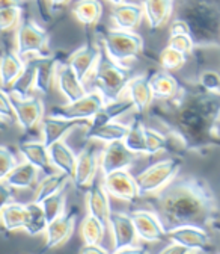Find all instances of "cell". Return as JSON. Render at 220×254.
Segmentation results:
<instances>
[{"label":"cell","mask_w":220,"mask_h":254,"mask_svg":"<svg viewBox=\"0 0 220 254\" xmlns=\"http://www.w3.org/2000/svg\"><path fill=\"white\" fill-rule=\"evenodd\" d=\"M149 106V115L166 130L171 148L207 154L220 148V92L195 83H181L179 92L169 100Z\"/></svg>","instance_id":"6da1fadb"},{"label":"cell","mask_w":220,"mask_h":254,"mask_svg":"<svg viewBox=\"0 0 220 254\" xmlns=\"http://www.w3.org/2000/svg\"><path fill=\"white\" fill-rule=\"evenodd\" d=\"M143 198L160 218L166 232L179 226L211 229L213 222L220 218L214 189L199 176H176L162 190Z\"/></svg>","instance_id":"7a4b0ae2"},{"label":"cell","mask_w":220,"mask_h":254,"mask_svg":"<svg viewBox=\"0 0 220 254\" xmlns=\"http://www.w3.org/2000/svg\"><path fill=\"white\" fill-rule=\"evenodd\" d=\"M195 46L220 47V0H181L178 17Z\"/></svg>","instance_id":"3957f363"},{"label":"cell","mask_w":220,"mask_h":254,"mask_svg":"<svg viewBox=\"0 0 220 254\" xmlns=\"http://www.w3.org/2000/svg\"><path fill=\"white\" fill-rule=\"evenodd\" d=\"M92 76V88L98 91L106 102H113L121 99L129 80L133 77L130 68H125L115 62L101 47L100 58Z\"/></svg>","instance_id":"277c9868"},{"label":"cell","mask_w":220,"mask_h":254,"mask_svg":"<svg viewBox=\"0 0 220 254\" xmlns=\"http://www.w3.org/2000/svg\"><path fill=\"white\" fill-rule=\"evenodd\" d=\"M181 167L182 161L179 157H168L146 167L140 174H137V177H134L139 190V198L162 190L179 174Z\"/></svg>","instance_id":"5b68a950"},{"label":"cell","mask_w":220,"mask_h":254,"mask_svg":"<svg viewBox=\"0 0 220 254\" xmlns=\"http://www.w3.org/2000/svg\"><path fill=\"white\" fill-rule=\"evenodd\" d=\"M101 46L104 52L118 64L136 59L143 50V40L134 30L110 29L106 30L101 37Z\"/></svg>","instance_id":"8992f818"},{"label":"cell","mask_w":220,"mask_h":254,"mask_svg":"<svg viewBox=\"0 0 220 254\" xmlns=\"http://www.w3.org/2000/svg\"><path fill=\"white\" fill-rule=\"evenodd\" d=\"M15 52L26 59L27 56H47L48 34L32 18H21L15 30Z\"/></svg>","instance_id":"52a82bcc"},{"label":"cell","mask_w":220,"mask_h":254,"mask_svg":"<svg viewBox=\"0 0 220 254\" xmlns=\"http://www.w3.org/2000/svg\"><path fill=\"white\" fill-rule=\"evenodd\" d=\"M109 227L112 233L113 253H136L142 251L137 247L139 238L134 229V222L130 213L110 210L109 215Z\"/></svg>","instance_id":"ba28073f"},{"label":"cell","mask_w":220,"mask_h":254,"mask_svg":"<svg viewBox=\"0 0 220 254\" xmlns=\"http://www.w3.org/2000/svg\"><path fill=\"white\" fill-rule=\"evenodd\" d=\"M104 103L106 100L98 91H90L74 102H67L65 105L53 106L48 115L65 118V120H88L89 121Z\"/></svg>","instance_id":"9c48e42d"},{"label":"cell","mask_w":220,"mask_h":254,"mask_svg":"<svg viewBox=\"0 0 220 254\" xmlns=\"http://www.w3.org/2000/svg\"><path fill=\"white\" fill-rule=\"evenodd\" d=\"M80 150L77 154L76 170L73 176V183L79 190H85L89 188L93 177L100 171V156H98V145L92 139Z\"/></svg>","instance_id":"30bf717a"},{"label":"cell","mask_w":220,"mask_h":254,"mask_svg":"<svg viewBox=\"0 0 220 254\" xmlns=\"http://www.w3.org/2000/svg\"><path fill=\"white\" fill-rule=\"evenodd\" d=\"M79 216V207L73 206L68 212H64L60 216L53 219L47 224L45 229V244L43 251L54 250L60 245H64L73 235L76 229V221Z\"/></svg>","instance_id":"8fae6325"},{"label":"cell","mask_w":220,"mask_h":254,"mask_svg":"<svg viewBox=\"0 0 220 254\" xmlns=\"http://www.w3.org/2000/svg\"><path fill=\"white\" fill-rule=\"evenodd\" d=\"M136 159L137 154L125 147L124 141L107 142L100 151V171L104 176L118 170H127L136 162Z\"/></svg>","instance_id":"7c38bea8"},{"label":"cell","mask_w":220,"mask_h":254,"mask_svg":"<svg viewBox=\"0 0 220 254\" xmlns=\"http://www.w3.org/2000/svg\"><path fill=\"white\" fill-rule=\"evenodd\" d=\"M103 185L110 197H115L125 203H136L139 200V190L136 179L129 170H118L103 176Z\"/></svg>","instance_id":"4fadbf2b"},{"label":"cell","mask_w":220,"mask_h":254,"mask_svg":"<svg viewBox=\"0 0 220 254\" xmlns=\"http://www.w3.org/2000/svg\"><path fill=\"white\" fill-rule=\"evenodd\" d=\"M11 103L15 120L24 132H32L38 124H41L44 118V102L40 97L30 95V97L20 99L11 95Z\"/></svg>","instance_id":"5bb4252c"},{"label":"cell","mask_w":220,"mask_h":254,"mask_svg":"<svg viewBox=\"0 0 220 254\" xmlns=\"http://www.w3.org/2000/svg\"><path fill=\"white\" fill-rule=\"evenodd\" d=\"M130 215L134 222L137 238L140 241L148 244H155L166 238V230L162 224L160 218L151 209H137L130 212Z\"/></svg>","instance_id":"9a60e30c"},{"label":"cell","mask_w":220,"mask_h":254,"mask_svg":"<svg viewBox=\"0 0 220 254\" xmlns=\"http://www.w3.org/2000/svg\"><path fill=\"white\" fill-rule=\"evenodd\" d=\"M89 121L88 120H65L59 117L47 115L41 121V132H43V142L50 147L51 144L65 139L77 129H88Z\"/></svg>","instance_id":"2e32d148"},{"label":"cell","mask_w":220,"mask_h":254,"mask_svg":"<svg viewBox=\"0 0 220 254\" xmlns=\"http://www.w3.org/2000/svg\"><path fill=\"white\" fill-rule=\"evenodd\" d=\"M86 204H88V213L98 218L103 224L109 226V215H110V201L109 194L103 185V174L101 171L97 173L90 182L89 188L86 189Z\"/></svg>","instance_id":"e0dca14e"},{"label":"cell","mask_w":220,"mask_h":254,"mask_svg":"<svg viewBox=\"0 0 220 254\" xmlns=\"http://www.w3.org/2000/svg\"><path fill=\"white\" fill-rule=\"evenodd\" d=\"M166 236L171 241L184 245L192 253L208 251L211 247V238L207 229H202L198 226H179L172 230H168Z\"/></svg>","instance_id":"ac0fdd59"},{"label":"cell","mask_w":220,"mask_h":254,"mask_svg":"<svg viewBox=\"0 0 220 254\" xmlns=\"http://www.w3.org/2000/svg\"><path fill=\"white\" fill-rule=\"evenodd\" d=\"M54 82L57 85V89L60 94L67 99V102H74L88 92L83 82L79 79L76 71L71 68L70 64L65 62H59V65L56 68V77Z\"/></svg>","instance_id":"d6986e66"},{"label":"cell","mask_w":220,"mask_h":254,"mask_svg":"<svg viewBox=\"0 0 220 254\" xmlns=\"http://www.w3.org/2000/svg\"><path fill=\"white\" fill-rule=\"evenodd\" d=\"M100 52H101L100 46L88 43L68 56L67 62L70 64L71 68L76 71V74L82 82H86L93 73V68H95L100 58Z\"/></svg>","instance_id":"ffe728a7"},{"label":"cell","mask_w":220,"mask_h":254,"mask_svg":"<svg viewBox=\"0 0 220 254\" xmlns=\"http://www.w3.org/2000/svg\"><path fill=\"white\" fill-rule=\"evenodd\" d=\"M125 92L129 95L127 97L132 100L133 103V109L137 112L139 117H142L145 112H148L149 106L152 105V92L149 88V82H148V76H136L132 77L125 86Z\"/></svg>","instance_id":"44dd1931"},{"label":"cell","mask_w":220,"mask_h":254,"mask_svg":"<svg viewBox=\"0 0 220 254\" xmlns=\"http://www.w3.org/2000/svg\"><path fill=\"white\" fill-rule=\"evenodd\" d=\"M149 88L152 92V97L155 100H169L179 92L181 83L179 80L169 71L160 70L154 71L151 76H148Z\"/></svg>","instance_id":"7402d4cb"},{"label":"cell","mask_w":220,"mask_h":254,"mask_svg":"<svg viewBox=\"0 0 220 254\" xmlns=\"http://www.w3.org/2000/svg\"><path fill=\"white\" fill-rule=\"evenodd\" d=\"M60 62V55H47V56H37V76H35V89L44 95H48L54 77L56 68Z\"/></svg>","instance_id":"603a6c76"},{"label":"cell","mask_w":220,"mask_h":254,"mask_svg":"<svg viewBox=\"0 0 220 254\" xmlns=\"http://www.w3.org/2000/svg\"><path fill=\"white\" fill-rule=\"evenodd\" d=\"M18 151L24 157V161L37 167L44 174L53 171V165L48 156V147L43 141H23L18 144Z\"/></svg>","instance_id":"cb8c5ba5"},{"label":"cell","mask_w":220,"mask_h":254,"mask_svg":"<svg viewBox=\"0 0 220 254\" xmlns=\"http://www.w3.org/2000/svg\"><path fill=\"white\" fill-rule=\"evenodd\" d=\"M35 76H37V56L24 59L23 70L8 88L9 94L20 99L30 97L32 92L35 91Z\"/></svg>","instance_id":"d4e9b609"},{"label":"cell","mask_w":220,"mask_h":254,"mask_svg":"<svg viewBox=\"0 0 220 254\" xmlns=\"http://www.w3.org/2000/svg\"><path fill=\"white\" fill-rule=\"evenodd\" d=\"M110 18L118 29L134 30L142 23L143 8L137 3L124 2L113 6V9L110 11Z\"/></svg>","instance_id":"484cf974"},{"label":"cell","mask_w":220,"mask_h":254,"mask_svg":"<svg viewBox=\"0 0 220 254\" xmlns=\"http://www.w3.org/2000/svg\"><path fill=\"white\" fill-rule=\"evenodd\" d=\"M142 8L149 29L157 30L171 18L175 8V0H143Z\"/></svg>","instance_id":"4316f807"},{"label":"cell","mask_w":220,"mask_h":254,"mask_svg":"<svg viewBox=\"0 0 220 254\" xmlns=\"http://www.w3.org/2000/svg\"><path fill=\"white\" fill-rule=\"evenodd\" d=\"M48 156H50V162L54 170L62 171L67 174L70 179L74 176L76 170V162H77V156L76 153L68 147V144L62 139L48 147Z\"/></svg>","instance_id":"83f0119b"},{"label":"cell","mask_w":220,"mask_h":254,"mask_svg":"<svg viewBox=\"0 0 220 254\" xmlns=\"http://www.w3.org/2000/svg\"><path fill=\"white\" fill-rule=\"evenodd\" d=\"M133 109V103L132 100L127 99H118L113 102H106L90 120H89V126L88 129H95V127H100L109 121H115L116 118L122 117L124 114H127L129 111Z\"/></svg>","instance_id":"f1b7e54d"},{"label":"cell","mask_w":220,"mask_h":254,"mask_svg":"<svg viewBox=\"0 0 220 254\" xmlns=\"http://www.w3.org/2000/svg\"><path fill=\"white\" fill-rule=\"evenodd\" d=\"M38 174L40 170L37 167L29 164L27 161H23L20 164H15V167L5 177V182L14 189H30L37 185Z\"/></svg>","instance_id":"f546056e"},{"label":"cell","mask_w":220,"mask_h":254,"mask_svg":"<svg viewBox=\"0 0 220 254\" xmlns=\"http://www.w3.org/2000/svg\"><path fill=\"white\" fill-rule=\"evenodd\" d=\"M130 129V124H122L119 121H109L100 127H95V129H89L85 133V139H92L95 142H112V141H122L127 135Z\"/></svg>","instance_id":"4dcf8cb0"},{"label":"cell","mask_w":220,"mask_h":254,"mask_svg":"<svg viewBox=\"0 0 220 254\" xmlns=\"http://www.w3.org/2000/svg\"><path fill=\"white\" fill-rule=\"evenodd\" d=\"M70 180L71 179L67 174H64L62 171H57V170L45 174L44 179L37 183L35 194H34V201L41 203L47 197L59 192V190H62V189H65V186L68 185Z\"/></svg>","instance_id":"1f68e13d"},{"label":"cell","mask_w":220,"mask_h":254,"mask_svg":"<svg viewBox=\"0 0 220 254\" xmlns=\"http://www.w3.org/2000/svg\"><path fill=\"white\" fill-rule=\"evenodd\" d=\"M24 67V59L17 53L6 50L0 55V88L8 89Z\"/></svg>","instance_id":"d6a6232c"},{"label":"cell","mask_w":220,"mask_h":254,"mask_svg":"<svg viewBox=\"0 0 220 254\" xmlns=\"http://www.w3.org/2000/svg\"><path fill=\"white\" fill-rule=\"evenodd\" d=\"M104 6L100 0H77L73 5V15L85 27L97 26L103 17Z\"/></svg>","instance_id":"836d02e7"},{"label":"cell","mask_w":220,"mask_h":254,"mask_svg":"<svg viewBox=\"0 0 220 254\" xmlns=\"http://www.w3.org/2000/svg\"><path fill=\"white\" fill-rule=\"evenodd\" d=\"M26 216H27V209L26 204L17 203V201H9L0 212V224L8 232H17L23 230L26 224Z\"/></svg>","instance_id":"e575fe53"},{"label":"cell","mask_w":220,"mask_h":254,"mask_svg":"<svg viewBox=\"0 0 220 254\" xmlns=\"http://www.w3.org/2000/svg\"><path fill=\"white\" fill-rule=\"evenodd\" d=\"M27 209V216H26V224H24V232L30 236H38L45 232L48 221L45 218V213L43 210L41 203L32 201L26 204Z\"/></svg>","instance_id":"d590c367"},{"label":"cell","mask_w":220,"mask_h":254,"mask_svg":"<svg viewBox=\"0 0 220 254\" xmlns=\"http://www.w3.org/2000/svg\"><path fill=\"white\" fill-rule=\"evenodd\" d=\"M106 229L107 227L98 218L88 213L80 224V236L85 244H98L103 241Z\"/></svg>","instance_id":"8d00e7d4"},{"label":"cell","mask_w":220,"mask_h":254,"mask_svg":"<svg viewBox=\"0 0 220 254\" xmlns=\"http://www.w3.org/2000/svg\"><path fill=\"white\" fill-rule=\"evenodd\" d=\"M125 147L133 151L137 156H146V145H145V126L140 120H134L130 124V129L122 139Z\"/></svg>","instance_id":"74e56055"},{"label":"cell","mask_w":220,"mask_h":254,"mask_svg":"<svg viewBox=\"0 0 220 254\" xmlns=\"http://www.w3.org/2000/svg\"><path fill=\"white\" fill-rule=\"evenodd\" d=\"M65 204H67V192L65 189L59 190V192L47 197L45 200L41 201L43 210L45 213V218L48 222H51L53 219H56L57 216H60L65 212Z\"/></svg>","instance_id":"f35d334b"},{"label":"cell","mask_w":220,"mask_h":254,"mask_svg":"<svg viewBox=\"0 0 220 254\" xmlns=\"http://www.w3.org/2000/svg\"><path fill=\"white\" fill-rule=\"evenodd\" d=\"M159 62L163 70L174 73V71H179L187 62V55L181 53L179 50H175L169 46H166L159 56Z\"/></svg>","instance_id":"ab89813d"},{"label":"cell","mask_w":220,"mask_h":254,"mask_svg":"<svg viewBox=\"0 0 220 254\" xmlns=\"http://www.w3.org/2000/svg\"><path fill=\"white\" fill-rule=\"evenodd\" d=\"M145 145H146V156H154L160 151L171 150V142L168 136L159 130L145 127Z\"/></svg>","instance_id":"60d3db41"},{"label":"cell","mask_w":220,"mask_h":254,"mask_svg":"<svg viewBox=\"0 0 220 254\" xmlns=\"http://www.w3.org/2000/svg\"><path fill=\"white\" fill-rule=\"evenodd\" d=\"M23 17V8H6L0 11V32L15 29Z\"/></svg>","instance_id":"b9f144b4"},{"label":"cell","mask_w":220,"mask_h":254,"mask_svg":"<svg viewBox=\"0 0 220 254\" xmlns=\"http://www.w3.org/2000/svg\"><path fill=\"white\" fill-rule=\"evenodd\" d=\"M168 46L175 49V50H179L181 53H184L187 56L190 55L196 47L192 37L188 34H185V32H176V34H171V37L168 40Z\"/></svg>","instance_id":"7bdbcfd3"},{"label":"cell","mask_w":220,"mask_h":254,"mask_svg":"<svg viewBox=\"0 0 220 254\" xmlns=\"http://www.w3.org/2000/svg\"><path fill=\"white\" fill-rule=\"evenodd\" d=\"M15 164L17 159L14 153L8 147L0 145V180H5V177L15 167Z\"/></svg>","instance_id":"ee69618b"},{"label":"cell","mask_w":220,"mask_h":254,"mask_svg":"<svg viewBox=\"0 0 220 254\" xmlns=\"http://www.w3.org/2000/svg\"><path fill=\"white\" fill-rule=\"evenodd\" d=\"M198 83L211 92H220V73L214 70H207L198 76Z\"/></svg>","instance_id":"f6af8a7d"},{"label":"cell","mask_w":220,"mask_h":254,"mask_svg":"<svg viewBox=\"0 0 220 254\" xmlns=\"http://www.w3.org/2000/svg\"><path fill=\"white\" fill-rule=\"evenodd\" d=\"M0 115H2L8 121H14L15 120L12 103H11V95L3 88H0Z\"/></svg>","instance_id":"bcb514c9"},{"label":"cell","mask_w":220,"mask_h":254,"mask_svg":"<svg viewBox=\"0 0 220 254\" xmlns=\"http://www.w3.org/2000/svg\"><path fill=\"white\" fill-rule=\"evenodd\" d=\"M12 200H14V188H11L5 180H0V212Z\"/></svg>","instance_id":"7dc6e473"},{"label":"cell","mask_w":220,"mask_h":254,"mask_svg":"<svg viewBox=\"0 0 220 254\" xmlns=\"http://www.w3.org/2000/svg\"><path fill=\"white\" fill-rule=\"evenodd\" d=\"M80 253H83V254H89V253L90 254H98V253L106 254V253H109V250L104 248L101 245V242H98V244H83L80 247Z\"/></svg>","instance_id":"c3c4849f"},{"label":"cell","mask_w":220,"mask_h":254,"mask_svg":"<svg viewBox=\"0 0 220 254\" xmlns=\"http://www.w3.org/2000/svg\"><path fill=\"white\" fill-rule=\"evenodd\" d=\"M70 3H71V0H47V6L51 14L65 9Z\"/></svg>","instance_id":"681fc988"},{"label":"cell","mask_w":220,"mask_h":254,"mask_svg":"<svg viewBox=\"0 0 220 254\" xmlns=\"http://www.w3.org/2000/svg\"><path fill=\"white\" fill-rule=\"evenodd\" d=\"M162 253L168 254V253H192V251L188 250V248H185L184 245L178 244V242L171 241V244H169L168 247H165V248L162 250Z\"/></svg>","instance_id":"f907efd6"},{"label":"cell","mask_w":220,"mask_h":254,"mask_svg":"<svg viewBox=\"0 0 220 254\" xmlns=\"http://www.w3.org/2000/svg\"><path fill=\"white\" fill-rule=\"evenodd\" d=\"M37 8H38V12L40 15L43 17L44 21H48L50 20V11H48V6H47V0H34Z\"/></svg>","instance_id":"816d5d0a"},{"label":"cell","mask_w":220,"mask_h":254,"mask_svg":"<svg viewBox=\"0 0 220 254\" xmlns=\"http://www.w3.org/2000/svg\"><path fill=\"white\" fill-rule=\"evenodd\" d=\"M24 0H0V11L6 8H24Z\"/></svg>","instance_id":"f5cc1de1"},{"label":"cell","mask_w":220,"mask_h":254,"mask_svg":"<svg viewBox=\"0 0 220 254\" xmlns=\"http://www.w3.org/2000/svg\"><path fill=\"white\" fill-rule=\"evenodd\" d=\"M8 129V120H5L2 115H0V133L5 132Z\"/></svg>","instance_id":"db71d44e"},{"label":"cell","mask_w":220,"mask_h":254,"mask_svg":"<svg viewBox=\"0 0 220 254\" xmlns=\"http://www.w3.org/2000/svg\"><path fill=\"white\" fill-rule=\"evenodd\" d=\"M211 229H214V230H217V232L220 233V218H219V219H216V221L213 222V226H211Z\"/></svg>","instance_id":"11a10c76"},{"label":"cell","mask_w":220,"mask_h":254,"mask_svg":"<svg viewBox=\"0 0 220 254\" xmlns=\"http://www.w3.org/2000/svg\"><path fill=\"white\" fill-rule=\"evenodd\" d=\"M109 3H112L113 6L115 5H119V3H124V2H127V0H107Z\"/></svg>","instance_id":"9f6ffc18"},{"label":"cell","mask_w":220,"mask_h":254,"mask_svg":"<svg viewBox=\"0 0 220 254\" xmlns=\"http://www.w3.org/2000/svg\"><path fill=\"white\" fill-rule=\"evenodd\" d=\"M0 55H2V49H0Z\"/></svg>","instance_id":"6f0895ef"}]
</instances>
